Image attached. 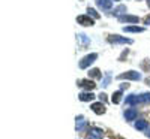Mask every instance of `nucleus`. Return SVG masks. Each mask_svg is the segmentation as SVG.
Returning a JSON list of instances; mask_svg holds the SVG:
<instances>
[{"label": "nucleus", "mask_w": 150, "mask_h": 139, "mask_svg": "<svg viewBox=\"0 0 150 139\" xmlns=\"http://www.w3.org/2000/svg\"><path fill=\"white\" fill-rule=\"evenodd\" d=\"M98 58V54L96 53H93V54H89V55H86L81 61H80V67L81 69H86V67H89L90 65H92V63L95 61Z\"/></svg>", "instance_id": "nucleus-2"}, {"label": "nucleus", "mask_w": 150, "mask_h": 139, "mask_svg": "<svg viewBox=\"0 0 150 139\" xmlns=\"http://www.w3.org/2000/svg\"><path fill=\"white\" fill-rule=\"evenodd\" d=\"M144 22H146V24H149V26H150V15H149V17H146Z\"/></svg>", "instance_id": "nucleus-23"}, {"label": "nucleus", "mask_w": 150, "mask_h": 139, "mask_svg": "<svg viewBox=\"0 0 150 139\" xmlns=\"http://www.w3.org/2000/svg\"><path fill=\"white\" fill-rule=\"evenodd\" d=\"M92 111L95 114H98V115H102V114H105V105L102 102H98V103H93L92 105Z\"/></svg>", "instance_id": "nucleus-7"}, {"label": "nucleus", "mask_w": 150, "mask_h": 139, "mask_svg": "<svg viewBox=\"0 0 150 139\" xmlns=\"http://www.w3.org/2000/svg\"><path fill=\"white\" fill-rule=\"evenodd\" d=\"M143 77L140 72L137 70H129V72H125V73H120L119 75V79H132V81H140Z\"/></svg>", "instance_id": "nucleus-1"}, {"label": "nucleus", "mask_w": 150, "mask_h": 139, "mask_svg": "<svg viewBox=\"0 0 150 139\" xmlns=\"http://www.w3.org/2000/svg\"><path fill=\"white\" fill-rule=\"evenodd\" d=\"M102 138H104V132L101 129H90L89 139H102Z\"/></svg>", "instance_id": "nucleus-9"}, {"label": "nucleus", "mask_w": 150, "mask_h": 139, "mask_svg": "<svg viewBox=\"0 0 150 139\" xmlns=\"http://www.w3.org/2000/svg\"><path fill=\"white\" fill-rule=\"evenodd\" d=\"M99 97H101V102H105V94H104V93L99 94Z\"/></svg>", "instance_id": "nucleus-22"}, {"label": "nucleus", "mask_w": 150, "mask_h": 139, "mask_svg": "<svg viewBox=\"0 0 150 139\" xmlns=\"http://www.w3.org/2000/svg\"><path fill=\"white\" fill-rule=\"evenodd\" d=\"M147 5H149V8H150V0H147Z\"/></svg>", "instance_id": "nucleus-25"}, {"label": "nucleus", "mask_w": 150, "mask_h": 139, "mask_svg": "<svg viewBox=\"0 0 150 139\" xmlns=\"http://www.w3.org/2000/svg\"><path fill=\"white\" fill-rule=\"evenodd\" d=\"M78 39H80V42L83 44V46H87V45L90 44V41L87 39V36H86V34H83V33H81V34H78Z\"/></svg>", "instance_id": "nucleus-18"}, {"label": "nucleus", "mask_w": 150, "mask_h": 139, "mask_svg": "<svg viewBox=\"0 0 150 139\" xmlns=\"http://www.w3.org/2000/svg\"><path fill=\"white\" fill-rule=\"evenodd\" d=\"M137 115H138V112H137V109H134V108H131V109H128L126 112H125V118H126L128 121L135 120V118H137Z\"/></svg>", "instance_id": "nucleus-11"}, {"label": "nucleus", "mask_w": 150, "mask_h": 139, "mask_svg": "<svg viewBox=\"0 0 150 139\" xmlns=\"http://www.w3.org/2000/svg\"><path fill=\"white\" fill-rule=\"evenodd\" d=\"M89 75H90L92 78H101V77H102L101 70H99V69H92V70L89 72Z\"/></svg>", "instance_id": "nucleus-19"}, {"label": "nucleus", "mask_w": 150, "mask_h": 139, "mask_svg": "<svg viewBox=\"0 0 150 139\" xmlns=\"http://www.w3.org/2000/svg\"><path fill=\"white\" fill-rule=\"evenodd\" d=\"M108 42L110 44H132V39H126V37H122L119 34H111L108 36Z\"/></svg>", "instance_id": "nucleus-3"}, {"label": "nucleus", "mask_w": 150, "mask_h": 139, "mask_svg": "<svg viewBox=\"0 0 150 139\" xmlns=\"http://www.w3.org/2000/svg\"><path fill=\"white\" fill-rule=\"evenodd\" d=\"M147 127H149V124H147V121H144V120H140V121L135 123V129H137V130H146Z\"/></svg>", "instance_id": "nucleus-16"}, {"label": "nucleus", "mask_w": 150, "mask_h": 139, "mask_svg": "<svg viewBox=\"0 0 150 139\" xmlns=\"http://www.w3.org/2000/svg\"><path fill=\"white\" fill-rule=\"evenodd\" d=\"M87 127V121L84 120V117H77V132H83Z\"/></svg>", "instance_id": "nucleus-13"}, {"label": "nucleus", "mask_w": 150, "mask_h": 139, "mask_svg": "<svg viewBox=\"0 0 150 139\" xmlns=\"http://www.w3.org/2000/svg\"><path fill=\"white\" fill-rule=\"evenodd\" d=\"M128 87H129V84H122L120 88H122V90H125V88H128Z\"/></svg>", "instance_id": "nucleus-24"}, {"label": "nucleus", "mask_w": 150, "mask_h": 139, "mask_svg": "<svg viewBox=\"0 0 150 139\" xmlns=\"http://www.w3.org/2000/svg\"><path fill=\"white\" fill-rule=\"evenodd\" d=\"M120 100H122V91H116L114 94L111 96V102L112 103L117 105V103H120Z\"/></svg>", "instance_id": "nucleus-17"}, {"label": "nucleus", "mask_w": 150, "mask_h": 139, "mask_svg": "<svg viewBox=\"0 0 150 139\" xmlns=\"http://www.w3.org/2000/svg\"><path fill=\"white\" fill-rule=\"evenodd\" d=\"M96 5L101 8V9L108 11V9H111V6H112V0H96Z\"/></svg>", "instance_id": "nucleus-10"}, {"label": "nucleus", "mask_w": 150, "mask_h": 139, "mask_svg": "<svg viewBox=\"0 0 150 139\" xmlns=\"http://www.w3.org/2000/svg\"><path fill=\"white\" fill-rule=\"evenodd\" d=\"M119 21H122V22H131V24H138L140 18L135 17V15H122V17H119Z\"/></svg>", "instance_id": "nucleus-6"}, {"label": "nucleus", "mask_w": 150, "mask_h": 139, "mask_svg": "<svg viewBox=\"0 0 150 139\" xmlns=\"http://www.w3.org/2000/svg\"><path fill=\"white\" fill-rule=\"evenodd\" d=\"M78 85L80 87H83V88H86V90H93V88L96 87V84L93 82V81H90V79H81L80 82H78Z\"/></svg>", "instance_id": "nucleus-8"}, {"label": "nucleus", "mask_w": 150, "mask_h": 139, "mask_svg": "<svg viewBox=\"0 0 150 139\" xmlns=\"http://www.w3.org/2000/svg\"><path fill=\"white\" fill-rule=\"evenodd\" d=\"M87 12H89V15H92L93 18H99V14H98V12H96L95 9H92V8H89V9H87Z\"/></svg>", "instance_id": "nucleus-21"}, {"label": "nucleus", "mask_w": 150, "mask_h": 139, "mask_svg": "<svg viewBox=\"0 0 150 139\" xmlns=\"http://www.w3.org/2000/svg\"><path fill=\"white\" fill-rule=\"evenodd\" d=\"M77 22L81 24V26H84V27H92L95 24V21L90 18V15H80V17H77Z\"/></svg>", "instance_id": "nucleus-4"}, {"label": "nucleus", "mask_w": 150, "mask_h": 139, "mask_svg": "<svg viewBox=\"0 0 150 139\" xmlns=\"http://www.w3.org/2000/svg\"><path fill=\"white\" fill-rule=\"evenodd\" d=\"M126 103L128 105H138V103H144V97L143 94L137 96V94H131L126 97Z\"/></svg>", "instance_id": "nucleus-5"}, {"label": "nucleus", "mask_w": 150, "mask_h": 139, "mask_svg": "<svg viewBox=\"0 0 150 139\" xmlns=\"http://www.w3.org/2000/svg\"><path fill=\"white\" fill-rule=\"evenodd\" d=\"M123 32H128V33H143V32H144V27L128 26V27H123Z\"/></svg>", "instance_id": "nucleus-12"}, {"label": "nucleus", "mask_w": 150, "mask_h": 139, "mask_svg": "<svg viewBox=\"0 0 150 139\" xmlns=\"http://www.w3.org/2000/svg\"><path fill=\"white\" fill-rule=\"evenodd\" d=\"M125 12H126V6H125V5H120V6H117L114 11H112V15L122 17V14H125Z\"/></svg>", "instance_id": "nucleus-15"}, {"label": "nucleus", "mask_w": 150, "mask_h": 139, "mask_svg": "<svg viewBox=\"0 0 150 139\" xmlns=\"http://www.w3.org/2000/svg\"><path fill=\"white\" fill-rule=\"evenodd\" d=\"M116 2H119V0H116Z\"/></svg>", "instance_id": "nucleus-27"}, {"label": "nucleus", "mask_w": 150, "mask_h": 139, "mask_svg": "<svg viewBox=\"0 0 150 139\" xmlns=\"http://www.w3.org/2000/svg\"><path fill=\"white\" fill-rule=\"evenodd\" d=\"M78 97H80V100H83V102H89V100H93L95 99V94L89 91V93H81Z\"/></svg>", "instance_id": "nucleus-14"}, {"label": "nucleus", "mask_w": 150, "mask_h": 139, "mask_svg": "<svg viewBox=\"0 0 150 139\" xmlns=\"http://www.w3.org/2000/svg\"><path fill=\"white\" fill-rule=\"evenodd\" d=\"M147 136H150V132H147Z\"/></svg>", "instance_id": "nucleus-26"}, {"label": "nucleus", "mask_w": 150, "mask_h": 139, "mask_svg": "<svg viewBox=\"0 0 150 139\" xmlns=\"http://www.w3.org/2000/svg\"><path fill=\"white\" fill-rule=\"evenodd\" d=\"M110 81H111V73L107 72V73H105V78H104V81H102V87H108V85H110Z\"/></svg>", "instance_id": "nucleus-20"}]
</instances>
